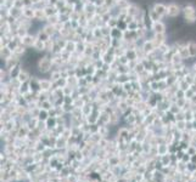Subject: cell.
Here are the masks:
<instances>
[{
	"label": "cell",
	"mask_w": 196,
	"mask_h": 182,
	"mask_svg": "<svg viewBox=\"0 0 196 182\" xmlns=\"http://www.w3.org/2000/svg\"><path fill=\"white\" fill-rule=\"evenodd\" d=\"M35 68H37V71L39 73H42V74L50 73L51 72V68H53V54H51V52H46L43 56L39 57Z\"/></svg>",
	"instance_id": "6da1fadb"
},
{
	"label": "cell",
	"mask_w": 196,
	"mask_h": 182,
	"mask_svg": "<svg viewBox=\"0 0 196 182\" xmlns=\"http://www.w3.org/2000/svg\"><path fill=\"white\" fill-rule=\"evenodd\" d=\"M181 15V6L174 1L167 4V18H177Z\"/></svg>",
	"instance_id": "7a4b0ae2"
},
{
	"label": "cell",
	"mask_w": 196,
	"mask_h": 182,
	"mask_svg": "<svg viewBox=\"0 0 196 182\" xmlns=\"http://www.w3.org/2000/svg\"><path fill=\"white\" fill-rule=\"evenodd\" d=\"M167 39H168L167 33H161V34L153 33V35L151 36V40H152V43H153V45H155L156 49H159L163 43H166Z\"/></svg>",
	"instance_id": "3957f363"
},
{
	"label": "cell",
	"mask_w": 196,
	"mask_h": 182,
	"mask_svg": "<svg viewBox=\"0 0 196 182\" xmlns=\"http://www.w3.org/2000/svg\"><path fill=\"white\" fill-rule=\"evenodd\" d=\"M151 31H152L153 33H159V34H161V33H167V31H168L167 23L163 22V20L156 21V22H153V24H152Z\"/></svg>",
	"instance_id": "277c9868"
},
{
	"label": "cell",
	"mask_w": 196,
	"mask_h": 182,
	"mask_svg": "<svg viewBox=\"0 0 196 182\" xmlns=\"http://www.w3.org/2000/svg\"><path fill=\"white\" fill-rule=\"evenodd\" d=\"M37 35L35 34H32V33H28L27 35H24L22 38V45H24L27 49H32L37 41Z\"/></svg>",
	"instance_id": "5b68a950"
},
{
	"label": "cell",
	"mask_w": 196,
	"mask_h": 182,
	"mask_svg": "<svg viewBox=\"0 0 196 182\" xmlns=\"http://www.w3.org/2000/svg\"><path fill=\"white\" fill-rule=\"evenodd\" d=\"M152 7L159 12V15L162 18H167V4L161 3V1H156L152 4Z\"/></svg>",
	"instance_id": "8992f818"
},
{
	"label": "cell",
	"mask_w": 196,
	"mask_h": 182,
	"mask_svg": "<svg viewBox=\"0 0 196 182\" xmlns=\"http://www.w3.org/2000/svg\"><path fill=\"white\" fill-rule=\"evenodd\" d=\"M21 62H22V61H21L20 58H17V57H15V56H12L11 58L4 61V68H5L6 71H11L12 68H15L16 66H18Z\"/></svg>",
	"instance_id": "52a82bcc"
},
{
	"label": "cell",
	"mask_w": 196,
	"mask_h": 182,
	"mask_svg": "<svg viewBox=\"0 0 196 182\" xmlns=\"http://www.w3.org/2000/svg\"><path fill=\"white\" fill-rule=\"evenodd\" d=\"M141 47H142L144 51H145L146 55H150L151 52H153V51L156 50V47H155V45H153V43H152L151 39H146V40H144Z\"/></svg>",
	"instance_id": "ba28073f"
},
{
	"label": "cell",
	"mask_w": 196,
	"mask_h": 182,
	"mask_svg": "<svg viewBox=\"0 0 196 182\" xmlns=\"http://www.w3.org/2000/svg\"><path fill=\"white\" fill-rule=\"evenodd\" d=\"M14 56V52H12V50L9 49V46H3L0 47V58L3 61H6L9 58H11Z\"/></svg>",
	"instance_id": "9c48e42d"
},
{
	"label": "cell",
	"mask_w": 196,
	"mask_h": 182,
	"mask_svg": "<svg viewBox=\"0 0 196 182\" xmlns=\"http://www.w3.org/2000/svg\"><path fill=\"white\" fill-rule=\"evenodd\" d=\"M39 87H40V91H48L53 87V82L48 78H42L39 79Z\"/></svg>",
	"instance_id": "30bf717a"
},
{
	"label": "cell",
	"mask_w": 196,
	"mask_h": 182,
	"mask_svg": "<svg viewBox=\"0 0 196 182\" xmlns=\"http://www.w3.org/2000/svg\"><path fill=\"white\" fill-rule=\"evenodd\" d=\"M9 16H11V17H14V18L18 20L20 17L23 16V11H22V9H18V7L12 6L11 9H9Z\"/></svg>",
	"instance_id": "8fae6325"
},
{
	"label": "cell",
	"mask_w": 196,
	"mask_h": 182,
	"mask_svg": "<svg viewBox=\"0 0 196 182\" xmlns=\"http://www.w3.org/2000/svg\"><path fill=\"white\" fill-rule=\"evenodd\" d=\"M44 11H45V14H46L48 17L54 16V15H57V14H59L57 7H56L55 5H53V4H48V5L44 7Z\"/></svg>",
	"instance_id": "7c38bea8"
},
{
	"label": "cell",
	"mask_w": 196,
	"mask_h": 182,
	"mask_svg": "<svg viewBox=\"0 0 196 182\" xmlns=\"http://www.w3.org/2000/svg\"><path fill=\"white\" fill-rule=\"evenodd\" d=\"M23 17L28 18V20H34V14H35V10L33 6H28V7H23Z\"/></svg>",
	"instance_id": "4fadbf2b"
},
{
	"label": "cell",
	"mask_w": 196,
	"mask_h": 182,
	"mask_svg": "<svg viewBox=\"0 0 196 182\" xmlns=\"http://www.w3.org/2000/svg\"><path fill=\"white\" fill-rule=\"evenodd\" d=\"M43 31L51 38V36H54L57 32H56V29H55V25H53V24H49V23H45L44 25H43Z\"/></svg>",
	"instance_id": "5bb4252c"
},
{
	"label": "cell",
	"mask_w": 196,
	"mask_h": 182,
	"mask_svg": "<svg viewBox=\"0 0 196 182\" xmlns=\"http://www.w3.org/2000/svg\"><path fill=\"white\" fill-rule=\"evenodd\" d=\"M178 54L180 55V57L184 60V62L191 60L190 57V54H189V50H188V46H183V47H179V51H178Z\"/></svg>",
	"instance_id": "9a60e30c"
},
{
	"label": "cell",
	"mask_w": 196,
	"mask_h": 182,
	"mask_svg": "<svg viewBox=\"0 0 196 182\" xmlns=\"http://www.w3.org/2000/svg\"><path fill=\"white\" fill-rule=\"evenodd\" d=\"M148 14H149V16H150V18L153 21V22H156V21H161V20H163L160 15H159V12L156 11L152 6L151 7H149V10H148Z\"/></svg>",
	"instance_id": "2e32d148"
},
{
	"label": "cell",
	"mask_w": 196,
	"mask_h": 182,
	"mask_svg": "<svg viewBox=\"0 0 196 182\" xmlns=\"http://www.w3.org/2000/svg\"><path fill=\"white\" fill-rule=\"evenodd\" d=\"M186 46H188V50H189L190 57L191 58H195L196 57V41L195 40H189Z\"/></svg>",
	"instance_id": "e0dca14e"
},
{
	"label": "cell",
	"mask_w": 196,
	"mask_h": 182,
	"mask_svg": "<svg viewBox=\"0 0 196 182\" xmlns=\"http://www.w3.org/2000/svg\"><path fill=\"white\" fill-rule=\"evenodd\" d=\"M32 49H34L35 51H38V52H45V43L39 40V39H37V41H35V44Z\"/></svg>",
	"instance_id": "ac0fdd59"
},
{
	"label": "cell",
	"mask_w": 196,
	"mask_h": 182,
	"mask_svg": "<svg viewBox=\"0 0 196 182\" xmlns=\"http://www.w3.org/2000/svg\"><path fill=\"white\" fill-rule=\"evenodd\" d=\"M111 36H112L113 39H123V31L120 29L118 27L112 28V31H111Z\"/></svg>",
	"instance_id": "d6986e66"
},
{
	"label": "cell",
	"mask_w": 196,
	"mask_h": 182,
	"mask_svg": "<svg viewBox=\"0 0 196 182\" xmlns=\"http://www.w3.org/2000/svg\"><path fill=\"white\" fill-rule=\"evenodd\" d=\"M85 47H87V43L84 40H81V41H77V47H76V52H78L79 55H83L84 51H85Z\"/></svg>",
	"instance_id": "ffe728a7"
},
{
	"label": "cell",
	"mask_w": 196,
	"mask_h": 182,
	"mask_svg": "<svg viewBox=\"0 0 196 182\" xmlns=\"http://www.w3.org/2000/svg\"><path fill=\"white\" fill-rule=\"evenodd\" d=\"M76 47H77V41L74 40H67V44H66V47H65V50L68 51V52L73 54L76 52Z\"/></svg>",
	"instance_id": "44dd1931"
},
{
	"label": "cell",
	"mask_w": 196,
	"mask_h": 182,
	"mask_svg": "<svg viewBox=\"0 0 196 182\" xmlns=\"http://www.w3.org/2000/svg\"><path fill=\"white\" fill-rule=\"evenodd\" d=\"M55 40L53 38H50L49 40H46L45 41V52L44 54H46V52H51L53 51V49H54V45H55Z\"/></svg>",
	"instance_id": "7402d4cb"
},
{
	"label": "cell",
	"mask_w": 196,
	"mask_h": 182,
	"mask_svg": "<svg viewBox=\"0 0 196 182\" xmlns=\"http://www.w3.org/2000/svg\"><path fill=\"white\" fill-rule=\"evenodd\" d=\"M126 56L128 57L129 61H132V60H138V57H137V52H135V49H128V50H126Z\"/></svg>",
	"instance_id": "603a6c76"
},
{
	"label": "cell",
	"mask_w": 196,
	"mask_h": 182,
	"mask_svg": "<svg viewBox=\"0 0 196 182\" xmlns=\"http://www.w3.org/2000/svg\"><path fill=\"white\" fill-rule=\"evenodd\" d=\"M130 4H132V1H130V0H118L116 5L118 6L121 10H123V9H128V7L130 6Z\"/></svg>",
	"instance_id": "cb8c5ba5"
},
{
	"label": "cell",
	"mask_w": 196,
	"mask_h": 182,
	"mask_svg": "<svg viewBox=\"0 0 196 182\" xmlns=\"http://www.w3.org/2000/svg\"><path fill=\"white\" fill-rule=\"evenodd\" d=\"M37 38L39 39V40L44 41V43H45L46 40H49V39H50V36H49V35H48V34H46V33L43 31V28H42L40 31H39V32L37 33Z\"/></svg>",
	"instance_id": "d4e9b609"
},
{
	"label": "cell",
	"mask_w": 196,
	"mask_h": 182,
	"mask_svg": "<svg viewBox=\"0 0 196 182\" xmlns=\"http://www.w3.org/2000/svg\"><path fill=\"white\" fill-rule=\"evenodd\" d=\"M135 52H137V57H138V60L139 61H141V60H144L148 55L145 54V51L142 50V47L141 46H138L137 49H135Z\"/></svg>",
	"instance_id": "484cf974"
},
{
	"label": "cell",
	"mask_w": 196,
	"mask_h": 182,
	"mask_svg": "<svg viewBox=\"0 0 196 182\" xmlns=\"http://www.w3.org/2000/svg\"><path fill=\"white\" fill-rule=\"evenodd\" d=\"M110 10H111V7L110 6H107L106 4L105 5H102V6H100V7H98L96 9V14H99V15H105V14H107V12H110Z\"/></svg>",
	"instance_id": "4316f807"
},
{
	"label": "cell",
	"mask_w": 196,
	"mask_h": 182,
	"mask_svg": "<svg viewBox=\"0 0 196 182\" xmlns=\"http://www.w3.org/2000/svg\"><path fill=\"white\" fill-rule=\"evenodd\" d=\"M100 28H101L102 36H109V35H111V31H112V28L110 27V25L105 24V25H102V27H100Z\"/></svg>",
	"instance_id": "83f0119b"
},
{
	"label": "cell",
	"mask_w": 196,
	"mask_h": 182,
	"mask_svg": "<svg viewBox=\"0 0 196 182\" xmlns=\"http://www.w3.org/2000/svg\"><path fill=\"white\" fill-rule=\"evenodd\" d=\"M169 47H171V44H168V41H166V43H163L157 50L160 51L162 55H164L166 52H168V51H169Z\"/></svg>",
	"instance_id": "f1b7e54d"
},
{
	"label": "cell",
	"mask_w": 196,
	"mask_h": 182,
	"mask_svg": "<svg viewBox=\"0 0 196 182\" xmlns=\"http://www.w3.org/2000/svg\"><path fill=\"white\" fill-rule=\"evenodd\" d=\"M59 22H60L59 14H57V15H54V16H50V17H48V21H46V23H49V24H53V25L57 24Z\"/></svg>",
	"instance_id": "f546056e"
},
{
	"label": "cell",
	"mask_w": 196,
	"mask_h": 182,
	"mask_svg": "<svg viewBox=\"0 0 196 182\" xmlns=\"http://www.w3.org/2000/svg\"><path fill=\"white\" fill-rule=\"evenodd\" d=\"M123 55H126V49H124V47L120 46V47H116V49H115V56H116V57H121V56H123Z\"/></svg>",
	"instance_id": "4dcf8cb0"
},
{
	"label": "cell",
	"mask_w": 196,
	"mask_h": 182,
	"mask_svg": "<svg viewBox=\"0 0 196 182\" xmlns=\"http://www.w3.org/2000/svg\"><path fill=\"white\" fill-rule=\"evenodd\" d=\"M107 25H110L111 28H116L118 25V18L117 17H111V20L107 22Z\"/></svg>",
	"instance_id": "1f68e13d"
},
{
	"label": "cell",
	"mask_w": 196,
	"mask_h": 182,
	"mask_svg": "<svg viewBox=\"0 0 196 182\" xmlns=\"http://www.w3.org/2000/svg\"><path fill=\"white\" fill-rule=\"evenodd\" d=\"M59 18H60V22L61 23H66V22L71 21L70 15H67V14H59Z\"/></svg>",
	"instance_id": "d6a6232c"
},
{
	"label": "cell",
	"mask_w": 196,
	"mask_h": 182,
	"mask_svg": "<svg viewBox=\"0 0 196 182\" xmlns=\"http://www.w3.org/2000/svg\"><path fill=\"white\" fill-rule=\"evenodd\" d=\"M93 35H94V38H95V39H101V38H104V36H102V33H101V28H100V27H96V28H94V29H93Z\"/></svg>",
	"instance_id": "836d02e7"
},
{
	"label": "cell",
	"mask_w": 196,
	"mask_h": 182,
	"mask_svg": "<svg viewBox=\"0 0 196 182\" xmlns=\"http://www.w3.org/2000/svg\"><path fill=\"white\" fill-rule=\"evenodd\" d=\"M133 71H135L138 74H140V73H142L144 71H145V66L142 64V62L140 61L138 64H137V67H135V69H133Z\"/></svg>",
	"instance_id": "e575fe53"
},
{
	"label": "cell",
	"mask_w": 196,
	"mask_h": 182,
	"mask_svg": "<svg viewBox=\"0 0 196 182\" xmlns=\"http://www.w3.org/2000/svg\"><path fill=\"white\" fill-rule=\"evenodd\" d=\"M184 62V60H183L181 57H180V55L179 54H175L174 56H173V58H172V63L173 64H177V63H183Z\"/></svg>",
	"instance_id": "d590c367"
},
{
	"label": "cell",
	"mask_w": 196,
	"mask_h": 182,
	"mask_svg": "<svg viewBox=\"0 0 196 182\" xmlns=\"http://www.w3.org/2000/svg\"><path fill=\"white\" fill-rule=\"evenodd\" d=\"M117 60H118L120 64H128V63H129V60H128V57H127L126 55H123V56H121V57H117Z\"/></svg>",
	"instance_id": "8d00e7d4"
},
{
	"label": "cell",
	"mask_w": 196,
	"mask_h": 182,
	"mask_svg": "<svg viewBox=\"0 0 196 182\" xmlns=\"http://www.w3.org/2000/svg\"><path fill=\"white\" fill-rule=\"evenodd\" d=\"M120 29H122V31H126V29H128V24L124 22V21H120L118 20V25H117Z\"/></svg>",
	"instance_id": "74e56055"
},
{
	"label": "cell",
	"mask_w": 196,
	"mask_h": 182,
	"mask_svg": "<svg viewBox=\"0 0 196 182\" xmlns=\"http://www.w3.org/2000/svg\"><path fill=\"white\" fill-rule=\"evenodd\" d=\"M14 6L15 7H18V9H23L24 7L23 0H15V1H14Z\"/></svg>",
	"instance_id": "f35d334b"
},
{
	"label": "cell",
	"mask_w": 196,
	"mask_h": 182,
	"mask_svg": "<svg viewBox=\"0 0 196 182\" xmlns=\"http://www.w3.org/2000/svg\"><path fill=\"white\" fill-rule=\"evenodd\" d=\"M111 17H112V16H111L110 12H107V14H105V15H102V22L107 24V22L111 20Z\"/></svg>",
	"instance_id": "ab89813d"
},
{
	"label": "cell",
	"mask_w": 196,
	"mask_h": 182,
	"mask_svg": "<svg viewBox=\"0 0 196 182\" xmlns=\"http://www.w3.org/2000/svg\"><path fill=\"white\" fill-rule=\"evenodd\" d=\"M94 4L96 5V7H100V6H102V5H105V0H95Z\"/></svg>",
	"instance_id": "60d3db41"
},
{
	"label": "cell",
	"mask_w": 196,
	"mask_h": 182,
	"mask_svg": "<svg viewBox=\"0 0 196 182\" xmlns=\"http://www.w3.org/2000/svg\"><path fill=\"white\" fill-rule=\"evenodd\" d=\"M191 73H194L196 75V61H194L191 64Z\"/></svg>",
	"instance_id": "b9f144b4"
},
{
	"label": "cell",
	"mask_w": 196,
	"mask_h": 182,
	"mask_svg": "<svg viewBox=\"0 0 196 182\" xmlns=\"http://www.w3.org/2000/svg\"><path fill=\"white\" fill-rule=\"evenodd\" d=\"M31 1H32V4H33V5H35V4H38V3H40L42 0H31Z\"/></svg>",
	"instance_id": "7bdbcfd3"
}]
</instances>
